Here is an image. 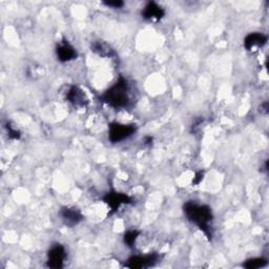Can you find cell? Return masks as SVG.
<instances>
[{
	"label": "cell",
	"instance_id": "cell-1",
	"mask_svg": "<svg viewBox=\"0 0 269 269\" xmlns=\"http://www.w3.org/2000/svg\"><path fill=\"white\" fill-rule=\"evenodd\" d=\"M184 214L186 218L191 222L196 224L204 235L211 240L213 238V227L211 223L214 220V215L211 208L207 205H200L194 201H188L183 206Z\"/></svg>",
	"mask_w": 269,
	"mask_h": 269
},
{
	"label": "cell",
	"instance_id": "cell-2",
	"mask_svg": "<svg viewBox=\"0 0 269 269\" xmlns=\"http://www.w3.org/2000/svg\"><path fill=\"white\" fill-rule=\"evenodd\" d=\"M101 100L114 108H124L130 102L129 85L123 77L110 86L102 96Z\"/></svg>",
	"mask_w": 269,
	"mask_h": 269
},
{
	"label": "cell",
	"instance_id": "cell-3",
	"mask_svg": "<svg viewBox=\"0 0 269 269\" xmlns=\"http://www.w3.org/2000/svg\"><path fill=\"white\" fill-rule=\"evenodd\" d=\"M137 127L133 124H122L118 122H113L108 128V139L113 143L121 142L136 132Z\"/></svg>",
	"mask_w": 269,
	"mask_h": 269
},
{
	"label": "cell",
	"instance_id": "cell-4",
	"mask_svg": "<svg viewBox=\"0 0 269 269\" xmlns=\"http://www.w3.org/2000/svg\"><path fill=\"white\" fill-rule=\"evenodd\" d=\"M161 256L158 254H150L145 256H132L127 260L125 264L128 268H148L159 262Z\"/></svg>",
	"mask_w": 269,
	"mask_h": 269
},
{
	"label": "cell",
	"instance_id": "cell-5",
	"mask_svg": "<svg viewBox=\"0 0 269 269\" xmlns=\"http://www.w3.org/2000/svg\"><path fill=\"white\" fill-rule=\"evenodd\" d=\"M65 258H66L65 248L60 244L54 245L48 253V266L50 268H55V269L62 268Z\"/></svg>",
	"mask_w": 269,
	"mask_h": 269
},
{
	"label": "cell",
	"instance_id": "cell-6",
	"mask_svg": "<svg viewBox=\"0 0 269 269\" xmlns=\"http://www.w3.org/2000/svg\"><path fill=\"white\" fill-rule=\"evenodd\" d=\"M103 201L109 206L111 213L117 211L122 205L131 202V198L125 194L118 193V191H110L103 198Z\"/></svg>",
	"mask_w": 269,
	"mask_h": 269
},
{
	"label": "cell",
	"instance_id": "cell-7",
	"mask_svg": "<svg viewBox=\"0 0 269 269\" xmlns=\"http://www.w3.org/2000/svg\"><path fill=\"white\" fill-rule=\"evenodd\" d=\"M165 16V10L155 2H149L142 10V17L147 21L158 23Z\"/></svg>",
	"mask_w": 269,
	"mask_h": 269
},
{
	"label": "cell",
	"instance_id": "cell-8",
	"mask_svg": "<svg viewBox=\"0 0 269 269\" xmlns=\"http://www.w3.org/2000/svg\"><path fill=\"white\" fill-rule=\"evenodd\" d=\"M66 100L77 107H85L88 104V99L82 88L77 85H72L66 92Z\"/></svg>",
	"mask_w": 269,
	"mask_h": 269
},
{
	"label": "cell",
	"instance_id": "cell-9",
	"mask_svg": "<svg viewBox=\"0 0 269 269\" xmlns=\"http://www.w3.org/2000/svg\"><path fill=\"white\" fill-rule=\"evenodd\" d=\"M56 55L60 62H69L77 58V52L75 48L66 40L58 44L56 49Z\"/></svg>",
	"mask_w": 269,
	"mask_h": 269
},
{
	"label": "cell",
	"instance_id": "cell-10",
	"mask_svg": "<svg viewBox=\"0 0 269 269\" xmlns=\"http://www.w3.org/2000/svg\"><path fill=\"white\" fill-rule=\"evenodd\" d=\"M60 217L63 222L69 226H74L82 221L83 216L79 209L72 207H62L60 210Z\"/></svg>",
	"mask_w": 269,
	"mask_h": 269
},
{
	"label": "cell",
	"instance_id": "cell-11",
	"mask_svg": "<svg viewBox=\"0 0 269 269\" xmlns=\"http://www.w3.org/2000/svg\"><path fill=\"white\" fill-rule=\"evenodd\" d=\"M267 42V36L263 33H251L248 34L244 39V47L247 51L262 48Z\"/></svg>",
	"mask_w": 269,
	"mask_h": 269
},
{
	"label": "cell",
	"instance_id": "cell-12",
	"mask_svg": "<svg viewBox=\"0 0 269 269\" xmlns=\"http://www.w3.org/2000/svg\"><path fill=\"white\" fill-rule=\"evenodd\" d=\"M92 50L94 53L98 54L101 57H104V58H111V57L116 56L115 50H113L107 43L103 41H95L92 44Z\"/></svg>",
	"mask_w": 269,
	"mask_h": 269
},
{
	"label": "cell",
	"instance_id": "cell-13",
	"mask_svg": "<svg viewBox=\"0 0 269 269\" xmlns=\"http://www.w3.org/2000/svg\"><path fill=\"white\" fill-rule=\"evenodd\" d=\"M267 265V260L264 258H254V259H249L244 263V267L248 269H257L261 268Z\"/></svg>",
	"mask_w": 269,
	"mask_h": 269
},
{
	"label": "cell",
	"instance_id": "cell-14",
	"mask_svg": "<svg viewBox=\"0 0 269 269\" xmlns=\"http://www.w3.org/2000/svg\"><path fill=\"white\" fill-rule=\"evenodd\" d=\"M139 236H140V232H138V230H129V232H127L124 235V243L128 247H133Z\"/></svg>",
	"mask_w": 269,
	"mask_h": 269
},
{
	"label": "cell",
	"instance_id": "cell-15",
	"mask_svg": "<svg viewBox=\"0 0 269 269\" xmlns=\"http://www.w3.org/2000/svg\"><path fill=\"white\" fill-rule=\"evenodd\" d=\"M7 130H8V134H9V137L13 140H18V139H20L21 137V132L19 131L17 128H14L11 126V124H8L7 126Z\"/></svg>",
	"mask_w": 269,
	"mask_h": 269
},
{
	"label": "cell",
	"instance_id": "cell-16",
	"mask_svg": "<svg viewBox=\"0 0 269 269\" xmlns=\"http://www.w3.org/2000/svg\"><path fill=\"white\" fill-rule=\"evenodd\" d=\"M103 5L107 8L121 9L124 6V3L121 2V0H110V2H103Z\"/></svg>",
	"mask_w": 269,
	"mask_h": 269
},
{
	"label": "cell",
	"instance_id": "cell-17",
	"mask_svg": "<svg viewBox=\"0 0 269 269\" xmlns=\"http://www.w3.org/2000/svg\"><path fill=\"white\" fill-rule=\"evenodd\" d=\"M203 178H204V171L200 170V171L196 172V175H195V177H194V180H193V184H195V185H198V184H200V183L202 182Z\"/></svg>",
	"mask_w": 269,
	"mask_h": 269
},
{
	"label": "cell",
	"instance_id": "cell-18",
	"mask_svg": "<svg viewBox=\"0 0 269 269\" xmlns=\"http://www.w3.org/2000/svg\"><path fill=\"white\" fill-rule=\"evenodd\" d=\"M260 111H261L262 114H267V111H268V103H267V102H264L263 104H261V106H260Z\"/></svg>",
	"mask_w": 269,
	"mask_h": 269
},
{
	"label": "cell",
	"instance_id": "cell-19",
	"mask_svg": "<svg viewBox=\"0 0 269 269\" xmlns=\"http://www.w3.org/2000/svg\"><path fill=\"white\" fill-rule=\"evenodd\" d=\"M151 142H152V138H151V137H145V138H144V143H145V144L148 145V144H150Z\"/></svg>",
	"mask_w": 269,
	"mask_h": 269
}]
</instances>
